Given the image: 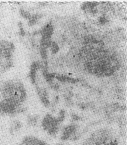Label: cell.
Segmentation results:
<instances>
[{
    "label": "cell",
    "mask_w": 127,
    "mask_h": 145,
    "mask_svg": "<svg viewBox=\"0 0 127 145\" xmlns=\"http://www.w3.org/2000/svg\"><path fill=\"white\" fill-rule=\"evenodd\" d=\"M83 145H120L116 134L110 129H98L86 138Z\"/></svg>",
    "instance_id": "obj_1"
}]
</instances>
